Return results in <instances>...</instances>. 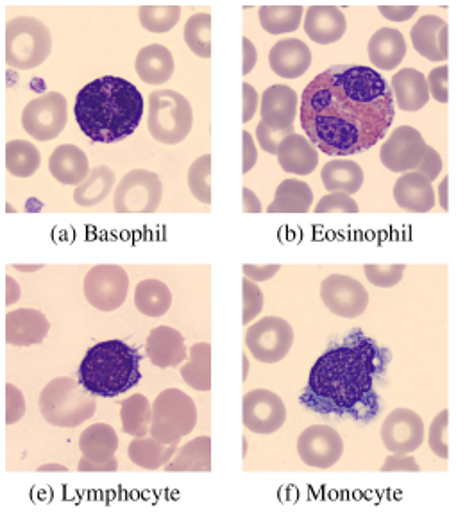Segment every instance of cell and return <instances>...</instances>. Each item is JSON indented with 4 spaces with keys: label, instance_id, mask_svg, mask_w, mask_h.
<instances>
[{
    "label": "cell",
    "instance_id": "cell-1",
    "mask_svg": "<svg viewBox=\"0 0 474 512\" xmlns=\"http://www.w3.org/2000/svg\"><path fill=\"white\" fill-rule=\"evenodd\" d=\"M396 101L387 79L365 65H335L315 76L301 97V128L328 156L365 153L389 133Z\"/></svg>",
    "mask_w": 474,
    "mask_h": 512
},
{
    "label": "cell",
    "instance_id": "cell-2",
    "mask_svg": "<svg viewBox=\"0 0 474 512\" xmlns=\"http://www.w3.org/2000/svg\"><path fill=\"white\" fill-rule=\"evenodd\" d=\"M389 360L387 351L355 330L317 359L299 402L321 416L369 423L380 414L376 380Z\"/></svg>",
    "mask_w": 474,
    "mask_h": 512
},
{
    "label": "cell",
    "instance_id": "cell-3",
    "mask_svg": "<svg viewBox=\"0 0 474 512\" xmlns=\"http://www.w3.org/2000/svg\"><path fill=\"white\" fill-rule=\"evenodd\" d=\"M144 95L131 81L102 76L79 90L77 126L95 144H115L135 133L144 117Z\"/></svg>",
    "mask_w": 474,
    "mask_h": 512
},
{
    "label": "cell",
    "instance_id": "cell-4",
    "mask_svg": "<svg viewBox=\"0 0 474 512\" xmlns=\"http://www.w3.org/2000/svg\"><path fill=\"white\" fill-rule=\"evenodd\" d=\"M140 353L119 339L97 342L77 371L79 384L97 398H117L142 380Z\"/></svg>",
    "mask_w": 474,
    "mask_h": 512
},
{
    "label": "cell",
    "instance_id": "cell-5",
    "mask_svg": "<svg viewBox=\"0 0 474 512\" xmlns=\"http://www.w3.org/2000/svg\"><path fill=\"white\" fill-rule=\"evenodd\" d=\"M79 380L60 376L45 385L40 393V412L52 427L76 428L94 418L97 403L88 396Z\"/></svg>",
    "mask_w": 474,
    "mask_h": 512
},
{
    "label": "cell",
    "instance_id": "cell-6",
    "mask_svg": "<svg viewBox=\"0 0 474 512\" xmlns=\"http://www.w3.org/2000/svg\"><path fill=\"white\" fill-rule=\"evenodd\" d=\"M194 126V111L185 95L174 90H156L149 95L147 128L156 142L176 146Z\"/></svg>",
    "mask_w": 474,
    "mask_h": 512
},
{
    "label": "cell",
    "instance_id": "cell-7",
    "mask_svg": "<svg viewBox=\"0 0 474 512\" xmlns=\"http://www.w3.org/2000/svg\"><path fill=\"white\" fill-rule=\"evenodd\" d=\"M51 51V31L42 20L17 17L6 24V63L11 69H36Z\"/></svg>",
    "mask_w": 474,
    "mask_h": 512
},
{
    "label": "cell",
    "instance_id": "cell-8",
    "mask_svg": "<svg viewBox=\"0 0 474 512\" xmlns=\"http://www.w3.org/2000/svg\"><path fill=\"white\" fill-rule=\"evenodd\" d=\"M197 407L187 393L179 389H165L153 403L151 437L165 444H178L194 432Z\"/></svg>",
    "mask_w": 474,
    "mask_h": 512
},
{
    "label": "cell",
    "instance_id": "cell-9",
    "mask_svg": "<svg viewBox=\"0 0 474 512\" xmlns=\"http://www.w3.org/2000/svg\"><path fill=\"white\" fill-rule=\"evenodd\" d=\"M163 199L160 176L145 169L127 172L120 180L113 196V210L117 214H154Z\"/></svg>",
    "mask_w": 474,
    "mask_h": 512
},
{
    "label": "cell",
    "instance_id": "cell-10",
    "mask_svg": "<svg viewBox=\"0 0 474 512\" xmlns=\"http://www.w3.org/2000/svg\"><path fill=\"white\" fill-rule=\"evenodd\" d=\"M67 99L60 92H47L31 99L22 113V126L34 140L49 142L67 126Z\"/></svg>",
    "mask_w": 474,
    "mask_h": 512
},
{
    "label": "cell",
    "instance_id": "cell-11",
    "mask_svg": "<svg viewBox=\"0 0 474 512\" xmlns=\"http://www.w3.org/2000/svg\"><path fill=\"white\" fill-rule=\"evenodd\" d=\"M246 344L251 355L263 364H276L287 357L294 344V330L281 317H263L249 326Z\"/></svg>",
    "mask_w": 474,
    "mask_h": 512
},
{
    "label": "cell",
    "instance_id": "cell-12",
    "mask_svg": "<svg viewBox=\"0 0 474 512\" xmlns=\"http://www.w3.org/2000/svg\"><path fill=\"white\" fill-rule=\"evenodd\" d=\"M83 289L92 307L101 312H113L126 301L129 276L120 265H95L86 273Z\"/></svg>",
    "mask_w": 474,
    "mask_h": 512
},
{
    "label": "cell",
    "instance_id": "cell-13",
    "mask_svg": "<svg viewBox=\"0 0 474 512\" xmlns=\"http://www.w3.org/2000/svg\"><path fill=\"white\" fill-rule=\"evenodd\" d=\"M428 144L424 142L423 135L415 128L401 126L396 128L390 137L383 142L380 149L381 163L385 169L392 172L417 171L426 156Z\"/></svg>",
    "mask_w": 474,
    "mask_h": 512
},
{
    "label": "cell",
    "instance_id": "cell-14",
    "mask_svg": "<svg viewBox=\"0 0 474 512\" xmlns=\"http://www.w3.org/2000/svg\"><path fill=\"white\" fill-rule=\"evenodd\" d=\"M242 421L253 434L269 436L287 421V407L280 396L269 389H254L242 400Z\"/></svg>",
    "mask_w": 474,
    "mask_h": 512
},
{
    "label": "cell",
    "instance_id": "cell-15",
    "mask_svg": "<svg viewBox=\"0 0 474 512\" xmlns=\"http://www.w3.org/2000/svg\"><path fill=\"white\" fill-rule=\"evenodd\" d=\"M321 299L331 314L356 319L364 314L369 305V292L351 276L331 274L322 282Z\"/></svg>",
    "mask_w": 474,
    "mask_h": 512
},
{
    "label": "cell",
    "instance_id": "cell-16",
    "mask_svg": "<svg viewBox=\"0 0 474 512\" xmlns=\"http://www.w3.org/2000/svg\"><path fill=\"white\" fill-rule=\"evenodd\" d=\"M297 453L310 468L330 470L344 453V441L335 428L314 425L301 432L297 439Z\"/></svg>",
    "mask_w": 474,
    "mask_h": 512
},
{
    "label": "cell",
    "instance_id": "cell-17",
    "mask_svg": "<svg viewBox=\"0 0 474 512\" xmlns=\"http://www.w3.org/2000/svg\"><path fill=\"white\" fill-rule=\"evenodd\" d=\"M381 441L390 453L407 455L424 443V423L414 410L396 409L381 425Z\"/></svg>",
    "mask_w": 474,
    "mask_h": 512
},
{
    "label": "cell",
    "instance_id": "cell-18",
    "mask_svg": "<svg viewBox=\"0 0 474 512\" xmlns=\"http://www.w3.org/2000/svg\"><path fill=\"white\" fill-rule=\"evenodd\" d=\"M51 332L49 319L40 310L17 308L6 316V341L11 346H34L45 341Z\"/></svg>",
    "mask_w": 474,
    "mask_h": 512
},
{
    "label": "cell",
    "instance_id": "cell-19",
    "mask_svg": "<svg viewBox=\"0 0 474 512\" xmlns=\"http://www.w3.org/2000/svg\"><path fill=\"white\" fill-rule=\"evenodd\" d=\"M415 51L430 61L448 60V24L437 15H424L410 31Z\"/></svg>",
    "mask_w": 474,
    "mask_h": 512
},
{
    "label": "cell",
    "instance_id": "cell-20",
    "mask_svg": "<svg viewBox=\"0 0 474 512\" xmlns=\"http://www.w3.org/2000/svg\"><path fill=\"white\" fill-rule=\"evenodd\" d=\"M299 97L287 85H272L263 92L260 113L265 126L274 129L294 128Z\"/></svg>",
    "mask_w": 474,
    "mask_h": 512
},
{
    "label": "cell",
    "instance_id": "cell-21",
    "mask_svg": "<svg viewBox=\"0 0 474 512\" xmlns=\"http://www.w3.org/2000/svg\"><path fill=\"white\" fill-rule=\"evenodd\" d=\"M269 65L276 76L297 79L305 76L312 65V51L297 38H285L274 43L269 52Z\"/></svg>",
    "mask_w": 474,
    "mask_h": 512
},
{
    "label": "cell",
    "instance_id": "cell-22",
    "mask_svg": "<svg viewBox=\"0 0 474 512\" xmlns=\"http://www.w3.org/2000/svg\"><path fill=\"white\" fill-rule=\"evenodd\" d=\"M145 351L149 360L160 369L179 366L188 355L183 335L170 326L153 328L145 342Z\"/></svg>",
    "mask_w": 474,
    "mask_h": 512
},
{
    "label": "cell",
    "instance_id": "cell-23",
    "mask_svg": "<svg viewBox=\"0 0 474 512\" xmlns=\"http://www.w3.org/2000/svg\"><path fill=\"white\" fill-rule=\"evenodd\" d=\"M394 199L407 212L426 214L435 206L432 181L421 172H407L394 185Z\"/></svg>",
    "mask_w": 474,
    "mask_h": 512
},
{
    "label": "cell",
    "instance_id": "cell-24",
    "mask_svg": "<svg viewBox=\"0 0 474 512\" xmlns=\"http://www.w3.org/2000/svg\"><path fill=\"white\" fill-rule=\"evenodd\" d=\"M348 31V20L339 8L312 6L306 11L305 33L319 45L339 42Z\"/></svg>",
    "mask_w": 474,
    "mask_h": 512
},
{
    "label": "cell",
    "instance_id": "cell-25",
    "mask_svg": "<svg viewBox=\"0 0 474 512\" xmlns=\"http://www.w3.org/2000/svg\"><path fill=\"white\" fill-rule=\"evenodd\" d=\"M49 171L54 180L67 187H79L92 172L85 151L72 144H63L54 149L49 160Z\"/></svg>",
    "mask_w": 474,
    "mask_h": 512
},
{
    "label": "cell",
    "instance_id": "cell-26",
    "mask_svg": "<svg viewBox=\"0 0 474 512\" xmlns=\"http://www.w3.org/2000/svg\"><path fill=\"white\" fill-rule=\"evenodd\" d=\"M367 52L376 69L394 70L398 69L407 56V42L398 29L381 27L371 36Z\"/></svg>",
    "mask_w": 474,
    "mask_h": 512
},
{
    "label": "cell",
    "instance_id": "cell-27",
    "mask_svg": "<svg viewBox=\"0 0 474 512\" xmlns=\"http://www.w3.org/2000/svg\"><path fill=\"white\" fill-rule=\"evenodd\" d=\"M396 106L403 111H419L430 101V88L423 72L415 69L399 70L390 81Z\"/></svg>",
    "mask_w": 474,
    "mask_h": 512
},
{
    "label": "cell",
    "instance_id": "cell-28",
    "mask_svg": "<svg viewBox=\"0 0 474 512\" xmlns=\"http://www.w3.org/2000/svg\"><path fill=\"white\" fill-rule=\"evenodd\" d=\"M278 162L285 172H292L296 176H308L317 169L319 154L317 147L303 137V135H290L281 142L278 149Z\"/></svg>",
    "mask_w": 474,
    "mask_h": 512
},
{
    "label": "cell",
    "instance_id": "cell-29",
    "mask_svg": "<svg viewBox=\"0 0 474 512\" xmlns=\"http://www.w3.org/2000/svg\"><path fill=\"white\" fill-rule=\"evenodd\" d=\"M135 69L145 85H165L170 77L174 76L176 63L167 47L153 43L138 52Z\"/></svg>",
    "mask_w": 474,
    "mask_h": 512
},
{
    "label": "cell",
    "instance_id": "cell-30",
    "mask_svg": "<svg viewBox=\"0 0 474 512\" xmlns=\"http://www.w3.org/2000/svg\"><path fill=\"white\" fill-rule=\"evenodd\" d=\"M119 448V437L115 428L106 423H95L86 428L79 437V450L83 457L94 464H111L117 462L115 453Z\"/></svg>",
    "mask_w": 474,
    "mask_h": 512
},
{
    "label": "cell",
    "instance_id": "cell-31",
    "mask_svg": "<svg viewBox=\"0 0 474 512\" xmlns=\"http://www.w3.org/2000/svg\"><path fill=\"white\" fill-rule=\"evenodd\" d=\"M178 452V444H165L154 437H135L127 446V457L133 464L144 470H160L167 466Z\"/></svg>",
    "mask_w": 474,
    "mask_h": 512
},
{
    "label": "cell",
    "instance_id": "cell-32",
    "mask_svg": "<svg viewBox=\"0 0 474 512\" xmlns=\"http://www.w3.org/2000/svg\"><path fill=\"white\" fill-rule=\"evenodd\" d=\"M322 183L328 192H344L356 194L364 185V171L353 160L337 158L322 167Z\"/></svg>",
    "mask_w": 474,
    "mask_h": 512
},
{
    "label": "cell",
    "instance_id": "cell-33",
    "mask_svg": "<svg viewBox=\"0 0 474 512\" xmlns=\"http://www.w3.org/2000/svg\"><path fill=\"white\" fill-rule=\"evenodd\" d=\"M312 203L314 192L308 187V183L285 180L276 188V196L267 208V214H308Z\"/></svg>",
    "mask_w": 474,
    "mask_h": 512
},
{
    "label": "cell",
    "instance_id": "cell-34",
    "mask_svg": "<svg viewBox=\"0 0 474 512\" xmlns=\"http://www.w3.org/2000/svg\"><path fill=\"white\" fill-rule=\"evenodd\" d=\"M212 470V439L208 436L195 437L190 443L179 448L176 457L165 466V471H192L208 473Z\"/></svg>",
    "mask_w": 474,
    "mask_h": 512
},
{
    "label": "cell",
    "instance_id": "cell-35",
    "mask_svg": "<svg viewBox=\"0 0 474 512\" xmlns=\"http://www.w3.org/2000/svg\"><path fill=\"white\" fill-rule=\"evenodd\" d=\"M190 360L181 367V376L192 389L208 393L212 389V346L208 342H197L190 351Z\"/></svg>",
    "mask_w": 474,
    "mask_h": 512
},
{
    "label": "cell",
    "instance_id": "cell-36",
    "mask_svg": "<svg viewBox=\"0 0 474 512\" xmlns=\"http://www.w3.org/2000/svg\"><path fill=\"white\" fill-rule=\"evenodd\" d=\"M113 187H115V172L111 171L108 165H99L92 169L90 176L79 187H76L74 201L85 208L101 205L102 201L110 196Z\"/></svg>",
    "mask_w": 474,
    "mask_h": 512
},
{
    "label": "cell",
    "instance_id": "cell-37",
    "mask_svg": "<svg viewBox=\"0 0 474 512\" xmlns=\"http://www.w3.org/2000/svg\"><path fill=\"white\" fill-rule=\"evenodd\" d=\"M120 419L127 436L145 437L151 434L153 405L144 394H133L120 405Z\"/></svg>",
    "mask_w": 474,
    "mask_h": 512
},
{
    "label": "cell",
    "instance_id": "cell-38",
    "mask_svg": "<svg viewBox=\"0 0 474 512\" xmlns=\"http://www.w3.org/2000/svg\"><path fill=\"white\" fill-rule=\"evenodd\" d=\"M135 305L144 316H165L172 307V292L160 280H144L136 285Z\"/></svg>",
    "mask_w": 474,
    "mask_h": 512
},
{
    "label": "cell",
    "instance_id": "cell-39",
    "mask_svg": "<svg viewBox=\"0 0 474 512\" xmlns=\"http://www.w3.org/2000/svg\"><path fill=\"white\" fill-rule=\"evenodd\" d=\"M42 154L26 140H11L6 146V169L15 178H31L40 169Z\"/></svg>",
    "mask_w": 474,
    "mask_h": 512
},
{
    "label": "cell",
    "instance_id": "cell-40",
    "mask_svg": "<svg viewBox=\"0 0 474 512\" xmlns=\"http://www.w3.org/2000/svg\"><path fill=\"white\" fill-rule=\"evenodd\" d=\"M260 24L269 35H287L301 26L303 8L301 6H263L258 11Z\"/></svg>",
    "mask_w": 474,
    "mask_h": 512
},
{
    "label": "cell",
    "instance_id": "cell-41",
    "mask_svg": "<svg viewBox=\"0 0 474 512\" xmlns=\"http://www.w3.org/2000/svg\"><path fill=\"white\" fill-rule=\"evenodd\" d=\"M185 42L188 49L199 58H212V15L210 13H197L188 18L185 24Z\"/></svg>",
    "mask_w": 474,
    "mask_h": 512
},
{
    "label": "cell",
    "instance_id": "cell-42",
    "mask_svg": "<svg viewBox=\"0 0 474 512\" xmlns=\"http://www.w3.org/2000/svg\"><path fill=\"white\" fill-rule=\"evenodd\" d=\"M138 18L145 31L154 35L169 33L181 18L179 6H142L138 9Z\"/></svg>",
    "mask_w": 474,
    "mask_h": 512
},
{
    "label": "cell",
    "instance_id": "cell-43",
    "mask_svg": "<svg viewBox=\"0 0 474 512\" xmlns=\"http://www.w3.org/2000/svg\"><path fill=\"white\" fill-rule=\"evenodd\" d=\"M212 156L204 154L199 156L188 169V188L192 192V196L203 203L210 205L212 203Z\"/></svg>",
    "mask_w": 474,
    "mask_h": 512
},
{
    "label": "cell",
    "instance_id": "cell-44",
    "mask_svg": "<svg viewBox=\"0 0 474 512\" xmlns=\"http://www.w3.org/2000/svg\"><path fill=\"white\" fill-rule=\"evenodd\" d=\"M405 265L392 264V265H378L367 264L364 265L365 276L367 280L373 283L374 287L380 289H390L396 287L403 276H405Z\"/></svg>",
    "mask_w": 474,
    "mask_h": 512
},
{
    "label": "cell",
    "instance_id": "cell-45",
    "mask_svg": "<svg viewBox=\"0 0 474 512\" xmlns=\"http://www.w3.org/2000/svg\"><path fill=\"white\" fill-rule=\"evenodd\" d=\"M242 299H244V307H242V323L244 326L249 325L254 317L260 316L263 310V292L256 282L249 280L244 276L242 282Z\"/></svg>",
    "mask_w": 474,
    "mask_h": 512
},
{
    "label": "cell",
    "instance_id": "cell-46",
    "mask_svg": "<svg viewBox=\"0 0 474 512\" xmlns=\"http://www.w3.org/2000/svg\"><path fill=\"white\" fill-rule=\"evenodd\" d=\"M448 409L442 410L441 414H437V418L433 419L432 427H430V436H428V444L439 459H448Z\"/></svg>",
    "mask_w": 474,
    "mask_h": 512
},
{
    "label": "cell",
    "instance_id": "cell-47",
    "mask_svg": "<svg viewBox=\"0 0 474 512\" xmlns=\"http://www.w3.org/2000/svg\"><path fill=\"white\" fill-rule=\"evenodd\" d=\"M317 214H358V205L355 199L344 192H330L322 197L315 208Z\"/></svg>",
    "mask_w": 474,
    "mask_h": 512
},
{
    "label": "cell",
    "instance_id": "cell-48",
    "mask_svg": "<svg viewBox=\"0 0 474 512\" xmlns=\"http://www.w3.org/2000/svg\"><path fill=\"white\" fill-rule=\"evenodd\" d=\"M290 135H294V128L274 129L265 126L263 122L256 126V140L265 153L278 154L281 142Z\"/></svg>",
    "mask_w": 474,
    "mask_h": 512
},
{
    "label": "cell",
    "instance_id": "cell-49",
    "mask_svg": "<svg viewBox=\"0 0 474 512\" xmlns=\"http://www.w3.org/2000/svg\"><path fill=\"white\" fill-rule=\"evenodd\" d=\"M448 65L446 67H437L430 72V76L426 77L430 94L437 103L448 104Z\"/></svg>",
    "mask_w": 474,
    "mask_h": 512
},
{
    "label": "cell",
    "instance_id": "cell-50",
    "mask_svg": "<svg viewBox=\"0 0 474 512\" xmlns=\"http://www.w3.org/2000/svg\"><path fill=\"white\" fill-rule=\"evenodd\" d=\"M26 414V402L24 394L20 393L15 385H6V421L8 425L17 423Z\"/></svg>",
    "mask_w": 474,
    "mask_h": 512
},
{
    "label": "cell",
    "instance_id": "cell-51",
    "mask_svg": "<svg viewBox=\"0 0 474 512\" xmlns=\"http://www.w3.org/2000/svg\"><path fill=\"white\" fill-rule=\"evenodd\" d=\"M442 171L441 154L437 153L433 147L428 146L426 149V156H424L423 163L419 165L417 172L424 174L430 181H435L439 178Z\"/></svg>",
    "mask_w": 474,
    "mask_h": 512
},
{
    "label": "cell",
    "instance_id": "cell-52",
    "mask_svg": "<svg viewBox=\"0 0 474 512\" xmlns=\"http://www.w3.org/2000/svg\"><path fill=\"white\" fill-rule=\"evenodd\" d=\"M242 271H244V276L253 280V282H267V280H271L276 274L280 273L281 265L246 264L242 267Z\"/></svg>",
    "mask_w": 474,
    "mask_h": 512
},
{
    "label": "cell",
    "instance_id": "cell-53",
    "mask_svg": "<svg viewBox=\"0 0 474 512\" xmlns=\"http://www.w3.org/2000/svg\"><path fill=\"white\" fill-rule=\"evenodd\" d=\"M256 160H258V149H256L251 133H247L244 129V133H242V172L247 174V172L253 171Z\"/></svg>",
    "mask_w": 474,
    "mask_h": 512
},
{
    "label": "cell",
    "instance_id": "cell-54",
    "mask_svg": "<svg viewBox=\"0 0 474 512\" xmlns=\"http://www.w3.org/2000/svg\"><path fill=\"white\" fill-rule=\"evenodd\" d=\"M242 97H244V101H242V122L246 124V122L253 119L254 113L258 110L260 97L256 94L253 85H249V83L242 85Z\"/></svg>",
    "mask_w": 474,
    "mask_h": 512
},
{
    "label": "cell",
    "instance_id": "cell-55",
    "mask_svg": "<svg viewBox=\"0 0 474 512\" xmlns=\"http://www.w3.org/2000/svg\"><path fill=\"white\" fill-rule=\"evenodd\" d=\"M381 471H419V464L415 462L414 457H407V455H398L394 453L392 457H387Z\"/></svg>",
    "mask_w": 474,
    "mask_h": 512
},
{
    "label": "cell",
    "instance_id": "cell-56",
    "mask_svg": "<svg viewBox=\"0 0 474 512\" xmlns=\"http://www.w3.org/2000/svg\"><path fill=\"white\" fill-rule=\"evenodd\" d=\"M380 13L392 22H407L417 13V6H380Z\"/></svg>",
    "mask_w": 474,
    "mask_h": 512
},
{
    "label": "cell",
    "instance_id": "cell-57",
    "mask_svg": "<svg viewBox=\"0 0 474 512\" xmlns=\"http://www.w3.org/2000/svg\"><path fill=\"white\" fill-rule=\"evenodd\" d=\"M242 49H244V65H242V74L247 76L249 72H253L254 65L258 61V52L254 47L253 42L249 38L242 40Z\"/></svg>",
    "mask_w": 474,
    "mask_h": 512
},
{
    "label": "cell",
    "instance_id": "cell-58",
    "mask_svg": "<svg viewBox=\"0 0 474 512\" xmlns=\"http://www.w3.org/2000/svg\"><path fill=\"white\" fill-rule=\"evenodd\" d=\"M242 196H244V212H246V214H262V205H260V199L256 197V194H254L253 190L244 188Z\"/></svg>",
    "mask_w": 474,
    "mask_h": 512
},
{
    "label": "cell",
    "instance_id": "cell-59",
    "mask_svg": "<svg viewBox=\"0 0 474 512\" xmlns=\"http://www.w3.org/2000/svg\"><path fill=\"white\" fill-rule=\"evenodd\" d=\"M119 468V462H111V464H94V462L88 461V459H81L77 470L79 471H117Z\"/></svg>",
    "mask_w": 474,
    "mask_h": 512
},
{
    "label": "cell",
    "instance_id": "cell-60",
    "mask_svg": "<svg viewBox=\"0 0 474 512\" xmlns=\"http://www.w3.org/2000/svg\"><path fill=\"white\" fill-rule=\"evenodd\" d=\"M6 283H8V287H6V303L13 305L15 301L20 299V285L11 276L6 278Z\"/></svg>",
    "mask_w": 474,
    "mask_h": 512
},
{
    "label": "cell",
    "instance_id": "cell-61",
    "mask_svg": "<svg viewBox=\"0 0 474 512\" xmlns=\"http://www.w3.org/2000/svg\"><path fill=\"white\" fill-rule=\"evenodd\" d=\"M448 187H449V180H448V176H446V178H444V180L441 181V185H439V203H441L442 210H446V212H448V210H449Z\"/></svg>",
    "mask_w": 474,
    "mask_h": 512
},
{
    "label": "cell",
    "instance_id": "cell-62",
    "mask_svg": "<svg viewBox=\"0 0 474 512\" xmlns=\"http://www.w3.org/2000/svg\"><path fill=\"white\" fill-rule=\"evenodd\" d=\"M38 471H63V473H65V471H68V468L67 466H61V464H45V466H40V468H38Z\"/></svg>",
    "mask_w": 474,
    "mask_h": 512
},
{
    "label": "cell",
    "instance_id": "cell-63",
    "mask_svg": "<svg viewBox=\"0 0 474 512\" xmlns=\"http://www.w3.org/2000/svg\"><path fill=\"white\" fill-rule=\"evenodd\" d=\"M247 375H249V360L244 357V380H247Z\"/></svg>",
    "mask_w": 474,
    "mask_h": 512
},
{
    "label": "cell",
    "instance_id": "cell-64",
    "mask_svg": "<svg viewBox=\"0 0 474 512\" xmlns=\"http://www.w3.org/2000/svg\"><path fill=\"white\" fill-rule=\"evenodd\" d=\"M40 267H42V265H33V267H24V265H18V269H26V273L27 271H36V269H40Z\"/></svg>",
    "mask_w": 474,
    "mask_h": 512
}]
</instances>
